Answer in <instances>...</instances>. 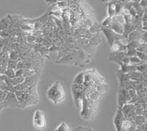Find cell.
Wrapping results in <instances>:
<instances>
[{
  "label": "cell",
  "instance_id": "obj_1",
  "mask_svg": "<svg viewBox=\"0 0 147 131\" xmlns=\"http://www.w3.org/2000/svg\"><path fill=\"white\" fill-rule=\"evenodd\" d=\"M47 96L49 100L54 104H58L62 103L65 99V94L62 85L58 81L52 84L47 92Z\"/></svg>",
  "mask_w": 147,
  "mask_h": 131
},
{
  "label": "cell",
  "instance_id": "obj_2",
  "mask_svg": "<svg viewBox=\"0 0 147 131\" xmlns=\"http://www.w3.org/2000/svg\"><path fill=\"white\" fill-rule=\"evenodd\" d=\"M33 125L36 129L38 130H44L47 128V120L44 113L42 111L38 110L34 113L33 119Z\"/></svg>",
  "mask_w": 147,
  "mask_h": 131
},
{
  "label": "cell",
  "instance_id": "obj_3",
  "mask_svg": "<svg viewBox=\"0 0 147 131\" xmlns=\"http://www.w3.org/2000/svg\"><path fill=\"white\" fill-rule=\"evenodd\" d=\"M121 111L122 114L124 116V120L134 121L135 117L136 116L134 104L127 103V104H125L121 108Z\"/></svg>",
  "mask_w": 147,
  "mask_h": 131
},
{
  "label": "cell",
  "instance_id": "obj_4",
  "mask_svg": "<svg viewBox=\"0 0 147 131\" xmlns=\"http://www.w3.org/2000/svg\"><path fill=\"white\" fill-rule=\"evenodd\" d=\"M100 30H102V32H103L104 35H105V36L106 37L107 42L109 43L110 46L113 45V43L115 41L120 40H121L122 38H124V36H123V35H118V34L114 32L110 28H104V27H101Z\"/></svg>",
  "mask_w": 147,
  "mask_h": 131
},
{
  "label": "cell",
  "instance_id": "obj_5",
  "mask_svg": "<svg viewBox=\"0 0 147 131\" xmlns=\"http://www.w3.org/2000/svg\"><path fill=\"white\" fill-rule=\"evenodd\" d=\"M2 107H11V108H18L20 107V103L17 100L13 92H7L5 101L2 105Z\"/></svg>",
  "mask_w": 147,
  "mask_h": 131
},
{
  "label": "cell",
  "instance_id": "obj_6",
  "mask_svg": "<svg viewBox=\"0 0 147 131\" xmlns=\"http://www.w3.org/2000/svg\"><path fill=\"white\" fill-rule=\"evenodd\" d=\"M10 59L9 58V52L2 50L0 53V73L4 74L5 70H7V64Z\"/></svg>",
  "mask_w": 147,
  "mask_h": 131
},
{
  "label": "cell",
  "instance_id": "obj_7",
  "mask_svg": "<svg viewBox=\"0 0 147 131\" xmlns=\"http://www.w3.org/2000/svg\"><path fill=\"white\" fill-rule=\"evenodd\" d=\"M110 29H111L114 32H115V33L118 34V35H124V24H122V23H120L119 21L116 20L115 17H113V18L112 24H111V26H110Z\"/></svg>",
  "mask_w": 147,
  "mask_h": 131
},
{
  "label": "cell",
  "instance_id": "obj_8",
  "mask_svg": "<svg viewBox=\"0 0 147 131\" xmlns=\"http://www.w3.org/2000/svg\"><path fill=\"white\" fill-rule=\"evenodd\" d=\"M126 52L123 51H113L109 55V59L111 61L116 62L119 65L121 64V60L124 57H126Z\"/></svg>",
  "mask_w": 147,
  "mask_h": 131
},
{
  "label": "cell",
  "instance_id": "obj_9",
  "mask_svg": "<svg viewBox=\"0 0 147 131\" xmlns=\"http://www.w3.org/2000/svg\"><path fill=\"white\" fill-rule=\"evenodd\" d=\"M137 129V126L135 124L134 121L124 120L121 125V130L123 131H136Z\"/></svg>",
  "mask_w": 147,
  "mask_h": 131
},
{
  "label": "cell",
  "instance_id": "obj_10",
  "mask_svg": "<svg viewBox=\"0 0 147 131\" xmlns=\"http://www.w3.org/2000/svg\"><path fill=\"white\" fill-rule=\"evenodd\" d=\"M111 48L113 49V51H123V52H127V45H124V44H122L121 43L120 40H117L115 41L113 45H111Z\"/></svg>",
  "mask_w": 147,
  "mask_h": 131
},
{
  "label": "cell",
  "instance_id": "obj_11",
  "mask_svg": "<svg viewBox=\"0 0 147 131\" xmlns=\"http://www.w3.org/2000/svg\"><path fill=\"white\" fill-rule=\"evenodd\" d=\"M116 73H117V77L119 81V85L129 81V77L128 73H123L120 70H117Z\"/></svg>",
  "mask_w": 147,
  "mask_h": 131
},
{
  "label": "cell",
  "instance_id": "obj_12",
  "mask_svg": "<svg viewBox=\"0 0 147 131\" xmlns=\"http://www.w3.org/2000/svg\"><path fill=\"white\" fill-rule=\"evenodd\" d=\"M107 14H108V17L110 18L115 17V2H112L108 4Z\"/></svg>",
  "mask_w": 147,
  "mask_h": 131
},
{
  "label": "cell",
  "instance_id": "obj_13",
  "mask_svg": "<svg viewBox=\"0 0 147 131\" xmlns=\"http://www.w3.org/2000/svg\"><path fill=\"white\" fill-rule=\"evenodd\" d=\"M146 118L145 116H142V115H136L134 120V122L136 124V126L146 124Z\"/></svg>",
  "mask_w": 147,
  "mask_h": 131
},
{
  "label": "cell",
  "instance_id": "obj_14",
  "mask_svg": "<svg viewBox=\"0 0 147 131\" xmlns=\"http://www.w3.org/2000/svg\"><path fill=\"white\" fill-rule=\"evenodd\" d=\"M84 76L85 73H80L77 76L74 78L73 81V84H84Z\"/></svg>",
  "mask_w": 147,
  "mask_h": 131
},
{
  "label": "cell",
  "instance_id": "obj_15",
  "mask_svg": "<svg viewBox=\"0 0 147 131\" xmlns=\"http://www.w3.org/2000/svg\"><path fill=\"white\" fill-rule=\"evenodd\" d=\"M142 63H144V61H141L137 56H134V57H129V65L136 66V65H140V64Z\"/></svg>",
  "mask_w": 147,
  "mask_h": 131
},
{
  "label": "cell",
  "instance_id": "obj_16",
  "mask_svg": "<svg viewBox=\"0 0 147 131\" xmlns=\"http://www.w3.org/2000/svg\"><path fill=\"white\" fill-rule=\"evenodd\" d=\"M55 131H71V128H69V125L65 122H62L60 125L56 128Z\"/></svg>",
  "mask_w": 147,
  "mask_h": 131
},
{
  "label": "cell",
  "instance_id": "obj_17",
  "mask_svg": "<svg viewBox=\"0 0 147 131\" xmlns=\"http://www.w3.org/2000/svg\"><path fill=\"white\" fill-rule=\"evenodd\" d=\"M21 29L23 30L24 32H32L34 30V27L30 23H24V24L21 25Z\"/></svg>",
  "mask_w": 147,
  "mask_h": 131
},
{
  "label": "cell",
  "instance_id": "obj_18",
  "mask_svg": "<svg viewBox=\"0 0 147 131\" xmlns=\"http://www.w3.org/2000/svg\"><path fill=\"white\" fill-rule=\"evenodd\" d=\"M36 71L35 70H32V69H24V73H23V78H29L30 76H32L35 74H36Z\"/></svg>",
  "mask_w": 147,
  "mask_h": 131
},
{
  "label": "cell",
  "instance_id": "obj_19",
  "mask_svg": "<svg viewBox=\"0 0 147 131\" xmlns=\"http://www.w3.org/2000/svg\"><path fill=\"white\" fill-rule=\"evenodd\" d=\"M113 21V18H110V17H107L105 19H104V21L102 23V27L104 28H110V26L112 24Z\"/></svg>",
  "mask_w": 147,
  "mask_h": 131
},
{
  "label": "cell",
  "instance_id": "obj_20",
  "mask_svg": "<svg viewBox=\"0 0 147 131\" xmlns=\"http://www.w3.org/2000/svg\"><path fill=\"white\" fill-rule=\"evenodd\" d=\"M5 78H6V76L5 74H1L0 73V90H5L6 91L7 85H6V84L5 82Z\"/></svg>",
  "mask_w": 147,
  "mask_h": 131
},
{
  "label": "cell",
  "instance_id": "obj_21",
  "mask_svg": "<svg viewBox=\"0 0 147 131\" xmlns=\"http://www.w3.org/2000/svg\"><path fill=\"white\" fill-rule=\"evenodd\" d=\"M4 74L9 78H13L16 77L15 70H13V69H10V68H7V70H5Z\"/></svg>",
  "mask_w": 147,
  "mask_h": 131
},
{
  "label": "cell",
  "instance_id": "obj_22",
  "mask_svg": "<svg viewBox=\"0 0 147 131\" xmlns=\"http://www.w3.org/2000/svg\"><path fill=\"white\" fill-rule=\"evenodd\" d=\"M136 71L139 72V73H144V72L146 71V62L136 65Z\"/></svg>",
  "mask_w": 147,
  "mask_h": 131
},
{
  "label": "cell",
  "instance_id": "obj_23",
  "mask_svg": "<svg viewBox=\"0 0 147 131\" xmlns=\"http://www.w3.org/2000/svg\"><path fill=\"white\" fill-rule=\"evenodd\" d=\"M7 92H8L5 91V90H0V105H2L3 103V102L5 101L6 96L7 95Z\"/></svg>",
  "mask_w": 147,
  "mask_h": 131
},
{
  "label": "cell",
  "instance_id": "obj_24",
  "mask_svg": "<svg viewBox=\"0 0 147 131\" xmlns=\"http://www.w3.org/2000/svg\"><path fill=\"white\" fill-rule=\"evenodd\" d=\"M17 68V61H13V60L9 59L8 64H7V68H10L13 70H16Z\"/></svg>",
  "mask_w": 147,
  "mask_h": 131
},
{
  "label": "cell",
  "instance_id": "obj_25",
  "mask_svg": "<svg viewBox=\"0 0 147 131\" xmlns=\"http://www.w3.org/2000/svg\"><path fill=\"white\" fill-rule=\"evenodd\" d=\"M136 56H137L138 57L139 59H140V60L142 61H144V62H146V53H142V52H139V51H137V53H136Z\"/></svg>",
  "mask_w": 147,
  "mask_h": 131
},
{
  "label": "cell",
  "instance_id": "obj_26",
  "mask_svg": "<svg viewBox=\"0 0 147 131\" xmlns=\"http://www.w3.org/2000/svg\"><path fill=\"white\" fill-rule=\"evenodd\" d=\"M136 51L139 52L146 53V43H141L140 46L136 49Z\"/></svg>",
  "mask_w": 147,
  "mask_h": 131
},
{
  "label": "cell",
  "instance_id": "obj_27",
  "mask_svg": "<svg viewBox=\"0 0 147 131\" xmlns=\"http://www.w3.org/2000/svg\"><path fill=\"white\" fill-rule=\"evenodd\" d=\"M24 70L23 69H16L15 70L16 77H22L23 76Z\"/></svg>",
  "mask_w": 147,
  "mask_h": 131
},
{
  "label": "cell",
  "instance_id": "obj_28",
  "mask_svg": "<svg viewBox=\"0 0 147 131\" xmlns=\"http://www.w3.org/2000/svg\"><path fill=\"white\" fill-rule=\"evenodd\" d=\"M35 39H36V37L33 36V35H30V36H28L27 37V42L30 43H32L34 41H35Z\"/></svg>",
  "mask_w": 147,
  "mask_h": 131
},
{
  "label": "cell",
  "instance_id": "obj_29",
  "mask_svg": "<svg viewBox=\"0 0 147 131\" xmlns=\"http://www.w3.org/2000/svg\"><path fill=\"white\" fill-rule=\"evenodd\" d=\"M136 131H143V130H138V129H136Z\"/></svg>",
  "mask_w": 147,
  "mask_h": 131
},
{
  "label": "cell",
  "instance_id": "obj_30",
  "mask_svg": "<svg viewBox=\"0 0 147 131\" xmlns=\"http://www.w3.org/2000/svg\"><path fill=\"white\" fill-rule=\"evenodd\" d=\"M2 48H1V47H0V53H1V52H2Z\"/></svg>",
  "mask_w": 147,
  "mask_h": 131
}]
</instances>
